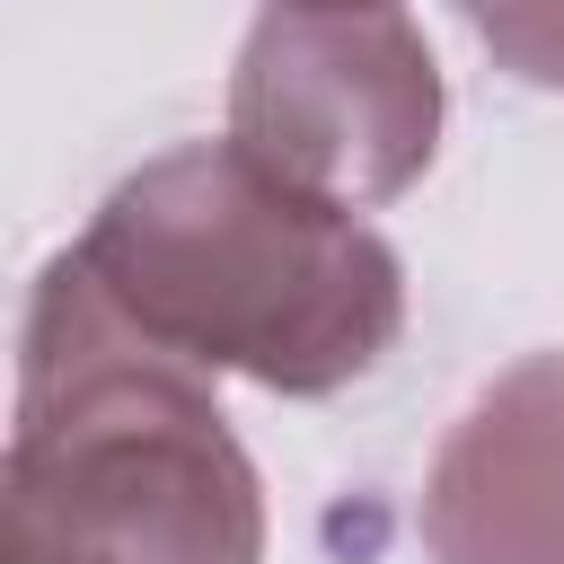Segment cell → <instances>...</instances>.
<instances>
[{
    "instance_id": "obj_1",
    "label": "cell",
    "mask_w": 564,
    "mask_h": 564,
    "mask_svg": "<svg viewBox=\"0 0 564 564\" xmlns=\"http://www.w3.org/2000/svg\"><path fill=\"white\" fill-rule=\"evenodd\" d=\"M0 511L9 564H264V485L212 370L150 344L79 247L26 300Z\"/></svg>"
},
{
    "instance_id": "obj_2",
    "label": "cell",
    "mask_w": 564,
    "mask_h": 564,
    "mask_svg": "<svg viewBox=\"0 0 564 564\" xmlns=\"http://www.w3.org/2000/svg\"><path fill=\"white\" fill-rule=\"evenodd\" d=\"M79 264L150 344L273 397L370 379L405 326L397 247L344 203L256 167L238 141H185L132 167L88 212Z\"/></svg>"
},
{
    "instance_id": "obj_3",
    "label": "cell",
    "mask_w": 564,
    "mask_h": 564,
    "mask_svg": "<svg viewBox=\"0 0 564 564\" xmlns=\"http://www.w3.org/2000/svg\"><path fill=\"white\" fill-rule=\"evenodd\" d=\"M441 106V62L405 0H264L229 70V141L344 212L423 185Z\"/></svg>"
},
{
    "instance_id": "obj_4",
    "label": "cell",
    "mask_w": 564,
    "mask_h": 564,
    "mask_svg": "<svg viewBox=\"0 0 564 564\" xmlns=\"http://www.w3.org/2000/svg\"><path fill=\"white\" fill-rule=\"evenodd\" d=\"M414 529L432 564H564V352L511 361L449 423Z\"/></svg>"
},
{
    "instance_id": "obj_5",
    "label": "cell",
    "mask_w": 564,
    "mask_h": 564,
    "mask_svg": "<svg viewBox=\"0 0 564 564\" xmlns=\"http://www.w3.org/2000/svg\"><path fill=\"white\" fill-rule=\"evenodd\" d=\"M449 9L476 26L494 70H511L520 88L564 97V0H449Z\"/></svg>"
}]
</instances>
